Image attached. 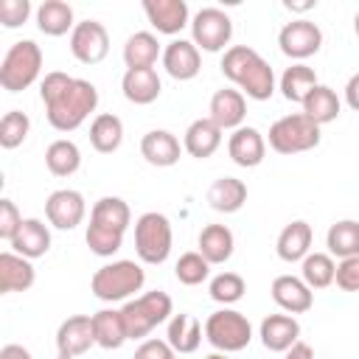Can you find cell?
I'll return each mask as SVG.
<instances>
[{
	"mask_svg": "<svg viewBox=\"0 0 359 359\" xmlns=\"http://www.w3.org/2000/svg\"><path fill=\"white\" fill-rule=\"evenodd\" d=\"M84 213H87L84 196L79 191H73V188H59L45 202V216H48V222L56 230H73V227H79L84 222Z\"/></svg>",
	"mask_w": 359,
	"mask_h": 359,
	"instance_id": "4fadbf2b",
	"label": "cell"
},
{
	"mask_svg": "<svg viewBox=\"0 0 359 359\" xmlns=\"http://www.w3.org/2000/svg\"><path fill=\"white\" fill-rule=\"evenodd\" d=\"M334 283L342 289V292H359V255L353 258H342L337 264V278Z\"/></svg>",
	"mask_w": 359,
	"mask_h": 359,
	"instance_id": "7bdbcfd3",
	"label": "cell"
},
{
	"mask_svg": "<svg viewBox=\"0 0 359 359\" xmlns=\"http://www.w3.org/2000/svg\"><path fill=\"white\" fill-rule=\"evenodd\" d=\"M39 98L45 104L48 123L56 132L79 129L98 107V90L87 79H73L62 70L45 73L39 84Z\"/></svg>",
	"mask_w": 359,
	"mask_h": 359,
	"instance_id": "6da1fadb",
	"label": "cell"
},
{
	"mask_svg": "<svg viewBox=\"0 0 359 359\" xmlns=\"http://www.w3.org/2000/svg\"><path fill=\"white\" fill-rule=\"evenodd\" d=\"M0 359H34V356H31L28 348H22L17 342H8V345L0 348Z\"/></svg>",
	"mask_w": 359,
	"mask_h": 359,
	"instance_id": "c3c4849f",
	"label": "cell"
},
{
	"mask_svg": "<svg viewBox=\"0 0 359 359\" xmlns=\"http://www.w3.org/2000/svg\"><path fill=\"white\" fill-rule=\"evenodd\" d=\"M272 300L286 311V314H303L314 306V292L306 286L303 278L294 275H278L272 280Z\"/></svg>",
	"mask_w": 359,
	"mask_h": 359,
	"instance_id": "ffe728a7",
	"label": "cell"
},
{
	"mask_svg": "<svg viewBox=\"0 0 359 359\" xmlns=\"http://www.w3.org/2000/svg\"><path fill=\"white\" fill-rule=\"evenodd\" d=\"M174 275H177V280L185 283V286H199V283L208 280V275H210V264L202 258L199 250H194V252H182L180 261L174 264Z\"/></svg>",
	"mask_w": 359,
	"mask_h": 359,
	"instance_id": "ab89813d",
	"label": "cell"
},
{
	"mask_svg": "<svg viewBox=\"0 0 359 359\" xmlns=\"http://www.w3.org/2000/svg\"><path fill=\"white\" fill-rule=\"evenodd\" d=\"M300 107H303V115L311 118L317 126H325V123L337 121V118H339V109H342L337 93H334L331 87H325V84H317Z\"/></svg>",
	"mask_w": 359,
	"mask_h": 359,
	"instance_id": "e575fe53",
	"label": "cell"
},
{
	"mask_svg": "<svg viewBox=\"0 0 359 359\" xmlns=\"http://www.w3.org/2000/svg\"><path fill=\"white\" fill-rule=\"evenodd\" d=\"M325 247H328V255L339 261L359 255V222L356 219L334 222L325 233Z\"/></svg>",
	"mask_w": 359,
	"mask_h": 359,
	"instance_id": "836d02e7",
	"label": "cell"
},
{
	"mask_svg": "<svg viewBox=\"0 0 359 359\" xmlns=\"http://www.w3.org/2000/svg\"><path fill=\"white\" fill-rule=\"evenodd\" d=\"M345 104H348L353 112H359V73H353V76L348 79V84H345Z\"/></svg>",
	"mask_w": 359,
	"mask_h": 359,
	"instance_id": "bcb514c9",
	"label": "cell"
},
{
	"mask_svg": "<svg viewBox=\"0 0 359 359\" xmlns=\"http://www.w3.org/2000/svg\"><path fill=\"white\" fill-rule=\"evenodd\" d=\"M278 45H280V53L283 56L303 62V59L314 56L323 48V31L311 20H292V22H286L280 28Z\"/></svg>",
	"mask_w": 359,
	"mask_h": 359,
	"instance_id": "8fae6325",
	"label": "cell"
},
{
	"mask_svg": "<svg viewBox=\"0 0 359 359\" xmlns=\"http://www.w3.org/2000/svg\"><path fill=\"white\" fill-rule=\"evenodd\" d=\"M208 292H210V297H213L216 303L233 306V303H238V300L244 297L247 283H244V278H241L238 272H219V275L210 280Z\"/></svg>",
	"mask_w": 359,
	"mask_h": 359,
	"instance_id": "f35d334b",
	"label": "cell"
},
{
	"mask_svg": "<svg viewBox=\"0 0 359 359\" xmlns=\"http://www.w3.org/2000/svg\"><path fill=\"white\" fill-rule=\"evenodd\" d=\"M222 132L224 129H238L244 126V118H247V98L241 90H233V87H224V90H216L213 98H210V115H208Z\"/></svg>",
	"mask_w": 359,
	"mask_h": 359,
	"instance_id": "e0dca14e",
	"label": "cell"
},
{
	"mask_svg": "<svg viewBox=\"0 0 359 359\" xmlns=\"http://www.w3.org/2000/svg\"><path fill=\"white\" fill-rule=\"evenodd\" d=\"M300 278L306 280V286L311 292L314 289H325L337 278V264H334V258L328 252H309L300 261Z\"/></svg>",
	"mask_w": 359,
	"mask_h": 359,
	"instance_id": "74e56055",
	"label": "cell"
},
{
	"mask_svg": "<svg viewBox=\"0 0 359 359\" xmlns=\"http://www.w3.org/2000/svg\"><path fill=\"white\" fill-rule=\"evenodd\" d=\"M56 359H73V356H65V353H59V356H56Z\"/></svg>",
	"mask_w": 359,
	"mask_h": 359,
	"instance_id": "f5cc1de1",
	"label": "cell"
},
{
	"mask_svg": "<svg viewBox=\"0 0 359 359\" xmlns=\"http://www.w3.org/2000/svg\"><path fill=\"white\" fill-rule=\"evenodd\" d=\"M171 222L157 210H149L135 222V252L143 264H163L171 252Z\"/></svg>",
	"mask_w": 359,
	"mask_h": 359,
	"instance_id": "9c48e42d",
	"label": "cell"
},
{
	"mask_svg": "<svg viewBox=\"0 0 359 359\" xmlns=\"http://www.w3.org/2000/svg\"><path fill=\"white\" fill-rule=\"evenodd\" d=\"M8 244H11V252L34 261L50 250V230L42 219H22L20 230L14 233V238Z\"/></svg>",
	"mask_w": 359,
	"mask_h": 359,
	"instance_id": "7402d4cb",
	"label": "cell"
},
{
	"mask_svg": "<svg viewBox=\"0 0 359 359\" xmlns=\"http://www.w3.org/2000/svg\"><path fill=\"white\" fill-rule=\"evenodd\" d=\"M353 31H356V36H359V11L353 14Z\"/></svg>",
	"mask_w": 359,
	"mask_h": 359,
	"instance_id": "816d5d0a",
	"label": "cell"
},
{
	"mask_svg": "<svg viewBox=\"0 0 359 359\" xmlns=\"http://www.w3.org/2000/svg\"><path fill=\"white\" fill-rule=\"evenodd\" d=\"M132 359H177V351L165 339H143Z\"/></svg>",
	"mask_w": 359,
	"mask_h": 359,
	"instance_id": "f6af8a7d",
	"label": "cell"
},
{
	"mask_svg": "<svg viewBox=\"0 0 359 359\" xmlns=\"http://www.w3.org/2000/svg\"><path fill=\"white\" fill-rule=\"evenodd\" d=\"M269 149L278 154H300L320 146V126L303 112H292L278 118L269 126Z\"/></svg>",
	"mask_w": 359,
	"mask_h": 359,
	"instance_id": "52a82bcc",
	"label": "cell"
},
{
	"mask_svg": "<svg viewBox=\"0 0 359 359\" xmlns=\"http://www.w3.org/2000/svg\"><path fill=\"white\" fill-rule=\"evenodd\" d=\"M157 59H163L160 42L151 31H135L126 45H123V65L126 70H137V67H154Z\"/></svg>",
	"mask_w": 359,
	"mask_h": 359,
	"instance_id": "83f0119b",
	"label": "cell"
},
{
	"mask_svg": "<svg viewBox=\"0 0 359 359\" xmlns=\"http://www.w3.org/2000/svg\"><path fill=\"white\" fill-rule=\"evenodd\" d=\"M95 345L93 314H73L56 331V351L65 356H81Z\"/></svg>",
	"mask_w": 359,
	"mask_h": 359,
	"instance_id": "9a60e30c",
	"label": "cell"
},
{
	"mask_svg": "<svg viewBox=\"0 0 359 359\" xmlns=\"http://www.w3.org/2000/svg\"><path fill=\"white\" fill-rule=\"evenodd\" d=\"M205 359H230V356H227V353H219V351H216V353H210V356H205Z\"/></svg>",
	"mask_w": 359,
	"mask_h": 359,
	"instance_id": "f907efd6",
	"label": "cell"
},
{
	"mask_svg": "<svg viewBox=\"0 0 359 359\" xmlns=\"http://www.w3.org/2000/svg\"><path fill=\"white\" fill-rule=\"evenodd\" d=\"M222 146V129L210 121V118H196L182 137V149L196 157V160H208L216 149Z\"/></svg>",
	"mask_w": 359,
	"mask_h": 359,
	"instance_id": "d4e9b609",
	"label": "cell"
},
{
	"mask_svg": "<svg viewBox=\"0 0 359 359\" xmlns=\"http://www.w3.org/2000/svg\"><path fill=\"white\" fill-rule=\"evenodd\" d=\"M132 222V210L121 196H101L93 210H90V224H87V247L90 252L109 258L121 250L123 233Z\"/></svg>",
	"mask_w": 359,
	"mask_h": 359,
	"instance_id": "3957f363",
	"label": "cell"
},
{
	"mask_svg": "<svg viewBox=\"0 0 359 359\" xmlns=\"http://www.w3.org/2000/svg\"><path fill=\"white\" fill-rule=\"evenodd\" d=\"M121 314H123L129 339H143L160 323H168L171 320L174 303H171V294L154 289V292H146V294H140L135 300H126L123 309H121Z\"/></svg>",
	"mask_w": 359,
	"mask_h": 359,
	"instance_id": "8992f818",
	"label": "cell"
},
{
	"mask_svg": "<svg viewBox=\"0 0 359 359\" xmlns=\"http://www.w3.org/2000/svg\"><path fill=\"white\" fill-rule=\"evenodd\" d=\"M36 25L45 36H65L67 31L73 34L76 22H73V8L65 0H45L36 8Z\"/></svg>",
	"mask_w": 359,
	"mask_h": 359,
	"instance_id": "1f68e13d",
	"label": "cell"
},
{
	"mask_svg": "<svg viewBox=\"0 0 359 359\" xmlns=\"http://www.w3.org/2000/svg\"><path fill=\"white\" fill-rule=\"evenodd\" d=\"M222 73L244 93V98L266 101L275 93V73L269 62L250 45H230L222 56Z\"/></svg>",
	"mask_w": 359,
	"mask_h": 359,
	"instance_id": "7a4b0ae2",
	"label": "cell"
},
{
	"mask_svg": "<svg viewBox=\"0 0 359 359\" xmlns=\"http://www.w3.org/2000/svg\"><path fill=\"white\" fill-rule=\"evenodd\" d=\"M247 202V185L238 177H219L208 188V205L219 213H236Z\"/></svg>",
	"mask_w": 359,
	"mask_h": 359,
	"instance_id": "f546056e",
	"label": "cell"
},
{
	"mask_svg": "<svg viewBox=\"0 0 359 359\" xmlns=\"http://www.w3.org/2000/svg\"><path fill=\"white\" fill-rule=\"evenodd\" d=\"M143 11L157 34H180L185 25H191V11L185 0H146Z\"/></svg>",
	"mask_w": 359,
	"mask_h": 359,
	"instance_id": "2e32d148",
	"label": "cell"
},
{
	"mask_svg": "<svg viewBox=\"0 0 359 359\" xmlns=\"http://www.w3.org/2000/svg\"><path fill=\"white\" fill-rule=\"evenodd\" d=\"M143 283H146L143 266L123 258V261H112V264L98 266L90 278V292L104 303H118V300H126L135 292H140Z\"/></svg>",
	"mask_w": 359,
	"mask_h": 359,
	"instance_id": "277c9868",
	"label": "cell"
},
{
	"mask_svg": "<svg viewBox=\"0 0 359 359\" xmlns=\"http://www.w3.org/2000/svg\"><path fill=\"white\" fill-rule=\"evenodd\" d=\"M31 17V3L28 0H0V22L6 28H20Z\"/></svg>",
	"mask_w": 359,
	"mask_h": 359,
	"instance_id": "b9f144b4",
	"label": "cell"
},
{
	"mask_svg": "<svg viewBox=\"0 0 359 359\" xmlns=\"http://www.w3.org/2000/svg\"><path fill=\"white\" fill-rule=\"evenodd\" d=\"M233 36V20L222 11V8H199L191 17V42L208 53H219L224 50V45H230Z\"/></svg>",
	"mask_w": 359,
	"mask_h": 359,
	"instance_id": "30bf717a",
	"label": "cell"
},
{
	"mask_svg": "<svg viewBox=\"0 0 359 359\" xmlns=\"http://www.w3.org/2000/svg\"><path fill=\"white\" fill-rule=\"evenodd\" d=\"M45 165L53 177H73L81 165V151L73 140L59 137L45 149Z\"/></svg>",
	"mask_w": 359,
	"mask_h": 359,
	"instance_id": "8d00e7d4",
	"label": "cell"
},
{
	"mask_svg": "<svg viewBox=\"0 0 359 359\" xmlns=\"http://www.w3.org/2000/svg\"><path fill=\"white\" fill-rule=\"evenodd\" d=\"M121 140H123V123H121L118 115L101 112V115L93 118V123H90V146H93L98 154H112V151H118Z\"/></svg>",
	"mask_w": 359,
	"mask_h": 359,
	"instance_id": "d6a6232c",
	"label": "cell"
},
{
	"mask_svg": "<svg viewBox=\"0 0 359 359\" xmlns=\"http://www.w3.org/2000/svg\"><path fill=\"white\" fill-rule=\"evenodd\" d=\"M317 84H320V81H317L314 67H309V65H303V62L286 67L283 76H280V93H283V98L292 101V104H303V101L309 98V93H311Z\"/></svg>",
	"mask_w": 359,
	"mask_h": 359,
	"instance_id": "d590c367",
	"label": "cell"
},
{
	"mask_svg": "<svg viewBox=\"0 0 359 359\" xmlns=\"http://www.w3.org/2000/svg\"><path fill=\"white\" fill-rule=\"evenodd\" d=\"M286 8L289 11H309V8H314V3H292V0H286Z\"/></svg>",
	"mask_w": 359,
	"mask_h": 359,
	"instance_id": "681fc988",
	"label": "cell"
},
{
	"mask_svg": "<svg viewBox=\"0 0 359 359\" xmlns=\"http://www.w3.org/2000/svg\"><path fill=\"white\" fill-rule=\"evenodd\" d=\"M42 73V48L34 39H20L0 62V87L6 93L28 90Z\"/></svg>",
	"mask_w": 359,
	"mask_h": 359,
	"instance_id": "5b68a950",
	"label": "cell"
},
{
	"mask_svg": "<svg viewBox=\"0 0 359 359\" xmlns=\"http://www.w3.org/2000/svg\"><path fill=\"white\" fill-rule=\"evenodd\" d=\"M121 90H123V98L137 104V107H146L151 101L160 98V90H163V81L157 76L154 67H137V70H126L123 79H121Z\"/></svg>",
	"mask_w": 359,
	"mask_h": 359,
	"instance_id": "603a6c76",
	"label": "cell"
},
{
	"mask_svg": "<svg viewBox=\"0 0 359 359\" xmlns=\"http://www.w3.org/2000/svg\"><path fill=\"white\" fill-rule=\"evenodd\" d=\"M196 244H199L202 258L213 266V264H224V261H230L233 247H236V238H233V233H230L227 224H208V227H202Z\"/></svg>",
	"mask_w": 359,
	"mask_h": 359,
	"instance_id": "4dcf8cb0",
	"label": "cell"
},
{
	"mask_svg": "<svg viewBox=\"0 0 359 359\" xmlns=\"http://www.w3.org/2000/svg\"><path fill=\"white\" fill-rule=\"evenodd\" d=\"M140 154L146 157V163H151L157 168H168V165L180 163L182 146H180L177 135H171L168 129H151L140 140Z\"/></svg>",
	"mask_w": 359,
	"mask_h": 359,
	"instance_id": "44dd1931",
	"label": "cell"
},
{
	"mask_svg": "<svg viewBox=\"0 0 359 359\" xmlns=\"http://www.w3.org/2000/svg\"><path fill=\"white\" fill-rule=\"evenodd\" d=\"M20 224H22V213L17 210V205L11 199H0V238L11 241Z\"/></svg>",
	"mask_w": 359,
	"mask_h": 359,
	"instance_id": "ee69618b",
	"label": "cell"
},
{
	"mask_svg": "<svg viewBox=\"0 0 359 359\" xmlns=\"http://www.w3.org/2000/svg\"><path fill=\"white\" fill-rule=\"evenodd\" d=\"M28 129H31V118L20 109H11L0 118V146L3 149H17L22 146V140L28 137Z\"/></svg>",
	"mask_w": 359,
	"mask_h": 359,
	"instance_id": "60d3db41",
	"label": "cell"
},
{
	"mask_svg": "<svg viewBox=\"0 0 359 359\" xmlns=\"http://www.w3.org/2000/svg\"><path fill=\"white\" fill-rule=\"evenodd\" d=\"M163 67L171 79L177 81H191L202 70V56L199 48L191 39H171L163 48Z\"/></svg>",
	"mask_w": 359,
	"mask_h": 359,
	"instance_id": "5bb4252c",
	"label": "cell"
},
{
	"mask_svg": "<svg viewBox=\"0 0 359 359\" xmlns=\"http://www.w3.org/2000/svg\"><path fill=\"white\" fill-rule=\"evenodd\" d=\"M283 359H314V348H311L309 342L297 339V342L283 353Z\"/></svg>",
	"mask_w": 359,
	"mask_h": 359,
	"instance_id": "7dc6e473",
	"label": "cell"
},
{
	"mask_svg": "<svg viewBox=\"0 0 359 359\" xmlns=\"http://www.w3.org/2000/svg\"><path fill=\"white\" fill-rule=\"evenodd\" d=\"M205 339L219 353H236L244 351L252 339L250 320L236 309H219L205 320Z\"/></svg>",
	"mask_w": 359,
	"mask_h": 359,
	"instance_id": "ba28073f",
	"label": "cell"
},
{
	"mask_svg": "<svg viewBox=\"0 0 359 359\" xmlns=\"http://www.w3.org/2000/svg\"><path fill=\"white\" fill-rule=\"evenodd\" d=\"M311 224L309 222H303V219H294V222H289L283 230H280V236H278V258L280 261H286V264H294V261H303L306 255H309V250H311Z\"/></svg>",
	"mask_w": 359,
	"mask_h": 359,
	"instance_id": "484cf974",
	"label": "cell"
},
{
	"mask_svg": "<svg viewBox=\"0 0 359 359\" xmlns=\"http://www.w3.org/2000/svg\"><path fill=\"white\" fill-rule=\"evenodd\" d=\"M165 342L177 353H194L202 345V323L194 314H171L165 328Z\"/></svg>",
	"mask_w": 359,
	"mask_h": 359,
	"instance_id": "f1b7e54d",
	"label": "cell"
},
{
	"mask_svg": "<svg viewBox=\"0 0 359 359\" xmlns=\"http://www.w3.org/2000/svg\"><path fill=\"white\" fill-rule=\"evenodd\" d=\"M258 337H261L266 351L286 353L300 339V323L294 320V314H269L261 320Z\"/></svg>",
	"mask_w": 359,
	"mask_h": 359,
	"instance_id": "d6986e66",
	"label": "cell"
},
{
	"mask_svg": "<svg viewBox=\"0 0 359 359\" xmlns=\"http://www.w3.org/2000/svg\"><path fill=\"white\" fill-rule=\"evenodd\" d=\"M227 154L241 168H255L264 163L266 140L255 126H238L227 140Z\"/></svg>",
	"mask_w": 359,
	"mask_h": 359,
	"instance_id": "ac0fdd59",
	"label": "cell"
},
{
	"mask_svg": "<svg viewBox=\"0 0 359 359\" xmlns=\"http://www.w3.org/2000/svg\"><path fill=\"white\" fill-rule=\"evenodd\" d=\"M70 53L81 62V65H98L107 59L109 53V34L98 20H84L76 22L73 34H70Z\"/></svg>",
	"mask_w": 359,
	"mask_h": 359,
	"instance_id": "7c38bea8",
	"label": "cell"
},
{
	"mask_svg": "<svg viewBox=\"0 0 359 359\" xmlns=\"http://www.w3.org/2000/svg\"><path fill=\"white\" fill-rule=\"evenodd\" d=\"M93 334H95V345L104 351H118L129 334H126V323L121 309H101L93 314Z\"/></svg>",
	"mask_w": 359,
	"mask_h": 359,
	"instance_id": "4316f807",
	"label": "cell"
},
{
	"mask_svg": "<svg viewBox=\"0 0 359 359\" xmlns=\"http://www.w3.org/2000/svg\"><path fill=\"white\" fill-rule=\"evenodd\" d=\"M36 280L34 264L17 252H0V292H28Z\"/></svg>",
	"mask_w": 359,
	"mask_h": 359,
	"instance_id": "cb8c5ba5",
	"label": "cell"
}]
</instances>
